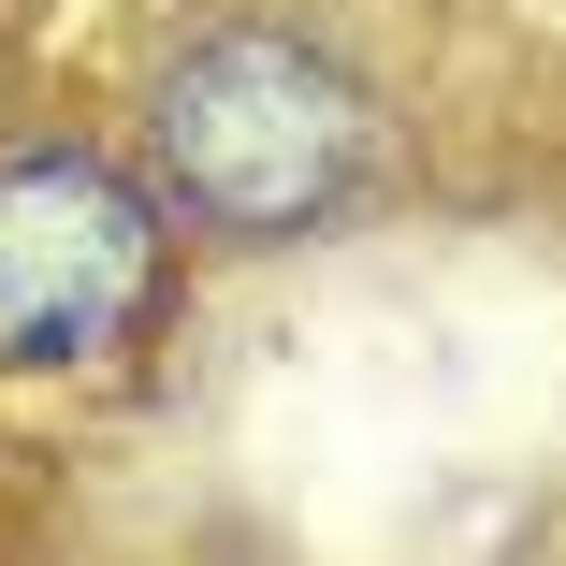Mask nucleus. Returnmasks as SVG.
<instances>
[{
    "label": "nucleus",
    "instance_id": "obj_1",
    "mask_svg": "<svg viewBox=\"0 0 566 566\" xmlns=\"http://www.w3.org/2000/svg\"><path fill=\"white\" fill-rule=\"evenodd\" d=\"M146 160L203 233H305V218H334L364 189V102H349L334 59L276 44V30H233V44L175 59Z\"/></svg>",
    "mask_w": 566,
    "mask_h": 566
},
{
    "label": "nucleus",
    "instance_id": "obj_2",
    "mask_svg": "<svg viewBox=\"0 0 566 566\" xmlns=\"http://www.w3.org/2000/svg\"><path fill=\"white\" fill-rule=\"evenodd\" d=\"M146 276H160V218L117 160H73V146L0 160V364L117 349Z\"/></svg>",
    "mask_w": 566,
    "mask_h": 566
}]
</instances>
